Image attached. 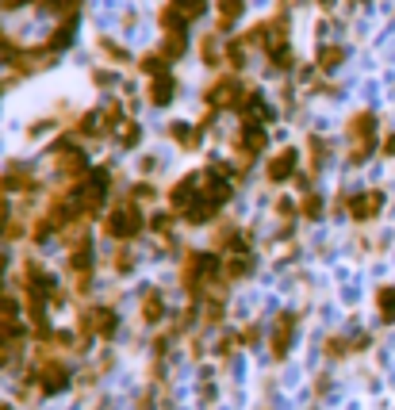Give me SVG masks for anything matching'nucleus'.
I'll use <instances>...</instances> for the list:
<instances>
[{
	"label": "nucleus",
	"mask_w": 395,
	"mask_h": 410,
	"mask_svg": "<svg viewBox=\"0 0 395 410\" xmlns=\"http://www.w3.org/2000/svg\"><path fill=\"white\" fill-rule=\"evenodd\" d=\"M181 284L192 299H204L211 287L222 284V253H215V249H188L181 265Z\"/></svg>",
	"instance_id": "1"
},
{
	"label": "nucleus",
	"mask_w": 395,
	"mask_h": 410,
	"mask_svg": "<svg viewBox=\"0 0 395 410\" xmlns=\"http://www.w3.org/2000/svg\"><path fill=\"white\" fill-rule=\"evenodd\" d=\"M146 226H150V219L139 211V199H131V196L119 199V204L104 215V222H100V230L116 242H134Z\"/></svg>",
	"instance_id": "2"
},
{
	"label": "nucleus",
	"mask_w": 395,
	"mask_h": 410,
	"mask_svg": "<svg viewBox=\"0 0 395 410\" xmlns=\"http://www.w3.org/2000/svg\"><path fill=\"white\" fill-rule=\"evenodd\" d=\"M349 139V165H365L376 154V112H357L346 123Z\"/></svg>",
	"instance_id": "3"
},
{
	"label": "nucleus",
	"mask_w": 395,
	"mask_h": 410,
	"mask_svg": "<svg viewBox=\"0 0 395 410\" xmlns=\"http://www.w3.org/2000/svg\"><path fill=\"white\" fill-rule=\"evenodd\" d=\"M119 330V314L116 307H85L81 319H77V337H81V349H89V341H112Z\"/></svg>",
	"instance_id": "4"
},
{
	"label": "nucleus",
	"mask_w": 395,
	"mask_h": 410,
	"mask_svg": "<svg viewBox=\"0 0 395 410\" xmlns=\"http://www.w3.org/2000/svg\"><path fill=\"white\" fill-rule=\"evenodd\" d=\"M246 84H242L238 73H219L204 92V104L207 112H238V104L246 100Z\"/></svg>",
	"instance_id": "5"
},
{
	"label": "nucleus",
	"mask_w": 395,
	"mask_h": 410,
	"mask_svg": "<svg viewBox=\"0 0 395 410\" xmlns=\"http://www.w3.org/2000/svg\"><path fill=\"white\" fill-rule=\"evenodd\" d=\"M27 384L39 387V395H62L73 384V376H69V368L58 357H42V361H35L31 368H27Z\"/></svg>",
	"instance_id": "6"
},
{
	"label": "nucleus",
	"mask_w": 395,
	"mask_h": 410,
	"mask_svg": "<svg viewBox=\"0 0 395 410\" xmlns=\"http://www.w3.org/2000/svg\"><path fill=\"white\" fill-rule=\"evenodd\" d=\"M50 165H54V172H58L66 184H77V181H85V177L92 172L89 157H85L77 146H69V139H62L58 146L50 150Z\"/></svg>",
	"instance_id": "7"
},
{
	"label": "nucleus",
	"mask_w": 395,
	"mask_h": 410,
	"mask_svg": "<svg viewBox=\"0 0 395 410\" xmlns=\"http://www.w3.org/2000/svg\"><path fill=\"white\" fill-rule=\"evenodd\" d=\"M265 146H269V131H265V123L242 119L238 134H234V154H238V161H242V172H246V165L254 161V157L265 154Z\"/></svg>",
	"instance_id": "8"
},
{
	"label": "nucleus",
	"mask_w": 395,
	"mask_h": 410,
	"mask_svg": "<svg viewBox=\"0 0 395 410\" xmlns=\"http://www.w3.org/2000/svg\"><path fill=\"white\" fill-rule=\"evenodd\" d=\"M296 326H299V314L296 311H280L276 322H272V334H269V349H272V361H284L296 341Z\"/></svg>",
	"instance_id": "9"
},
{
	"label": "nucleus",
	"mask_w": 395,
	"mask_h": 410,
	"mask_svg": "<svg viewBox=\"0 0 395 410\" xmlns=\"http://www.w3.org/2000/svg\"><path fill=\"white\" fill-rule=\"evenodd\" d=\"M204 199V172H188V177H181V181L169 188V207H173L177 215H184L192 204H200Z\"/></svg>",
	"instance_id": "10"
},
{
	"label": "nucleus",
	"mask_w": 395,
	"mask_h": 410,
	"mask_svg": "<svg viewBox=\"0 0 395 410\" xmlns=\"http://www.w3.org/2000/svg\"><path fill=\"white\" fill-rule=\"evenodd\" d=\"M380 211H384V192L380 188H365V192L346 196V215L353 222H372Z\"/></svg>",
	"instance_id": "11"
},
{
	"label": "nucleus",
	"mask_w": 395,
	"mask_h": 410,
	"mask_svg": "<svg viewBox=\"0 0 395 410\" xmlns=\"http://www.w3.org/2000/svg\"><path fill=\"white\" fill-rule=\"evenodd\" d=\"M296 172H299V150H292V146L276 150V154L269 157V165H265V177H269V184H288Z\"/></svg>",
	"instance_id": "12"
},
{
	"label": "nucleus",
	"mask_w": 395,
	"mask_h": 410,
	"mask_svg": "<svg viewBox=\"0 0 395 410\" xmlns=\"http://www.w3.org/2000/svg\"><path fill=\"white\" fill-rule=\"evenodd\" d=\"M66 265L73 276H92V269H96V253H92V238H89V230H81L77 234V242L69 246L66 253Z\"/></svg>",
	"instance_id": "13"
},
{
	"label": "nucleus",
	"mask_w": 395,
	"mask_h": 410,
	"mask_svg": "<svg viewBox=\"0 0 395 410\" xmlns=\"http://www.w3.org/2000/svg\"><path fill=\"white\" fill-rule=\"evenodd\" d=\"M0 188H4V192H19V196H35V192H39V181H35L31 165L8 161V169H4V177H0Z\"/></svg>",
	"instance_id": "14"
},
{
	"label": "nucleus",
	"mask_w": 395,
	"mask_h": 410,
	"mask_svg": "<svg viewBox=\"0 0 395 410\" xmlns=\"http://www.w3.org/2000/svg\"><path fill=\"white\" fill-rule=\"evenodd\" d=\"M165 314H169V307H165L161 287H146V292H142V322H146V326H161Z\"/></svg>",
	"instance_id": "15"
},
{
	"label": "nucleus",
	"mask_w": 395,
	"mask_h": 410,
	"mask_svg": "<svg viewBox=\"0 0 395 410\" xmlns=\"http://www.w3.org/2000/svg\"><path fill=\"white\" fill-rule=\"evenodd\" d=\"M177 96V77L173 73H161V77H150V89H146V100L154 107H165V104H173Z\"/></svg>",
	"instance_id": "16"
},
{
	"label": "nucleus",
	"mask_w": 395,
	"mask_h": 410,
	"mask_svg": "<svg viewBox=\"0 0 395 410\" xmlns=\"http://www.w3.org/2000/svg\"><path fill=\"white\" fill-rule=\"evenodd\" d=\"M242 16H246V0H215V27L219 31H231Z\"/></svg>",
	"instance_id": "17"
},
{
	"label": "nucleus",
	"mask_w": 395,
	"mask_h": 410,
	"mask_svg": "<svg viewBox=\"0 0 395 410\" xmlns=\"http://www.w3.org/2000/svg\"><path fill=\"white\" fill-rule=\"evenodd\" d=\"M249 272H254V249L222 257V280H242V276H249Z\"/></svg>",
	"instance_id": "18"
},
{
	"label": "nucleus",
	"mask_w": 395,
	"mask_h": 410,
	"mask_svg": "<svg viewBox=\"0 0 395 410\" xmlns=\"http://www.w3.org/2000/svg\"><path fill=\"white\" fill-rule=\"evenodd\" d=\"M73 31H77V16H62L58 19V27L50 31V39H46V54H58V50H66L69 42H73Z\"/></svg>",
	"instance_id": "19"
},
{
	"label": "nucleus",
	"mask_w": 395,
	"mask_h": 410,
	"mask_svg": "<svg viewBox=\"0 0 395 410\" xmlns=\"http://www.w3.org/2000/svg\"><path fill=\"white\" fill-rule=\"evenodd\" d=\"M204 131H207L204 123H200V127H192V123H173V127H169V139H173L181 150H196L200 142H204Z\"/></svg>",
	"instance_id": "20"
},
{
	"label": "nucleus",
	"mask_w": 395,
	"mask_h": 410,
	"mask_svg": "<svg viewBox=\"0 0 395 410\" xmlns=\"http://www.w3.org/2000/svg\"><path fill=\"white\" fill-rule=\"evenodd\" d=\"M342 62H346V46H337V42H326V46H319V54H315V66H319L322 73H334Z\"/></svg>",
	"instance_id": "21"
},
{
	"label": "nucleus",
	"mask_w": 395,
	"mask_h": 410,
	"mask_svg": "<svg viewBox=\"0 0 395 410\" xmlns=\"http://www.w3.org/2000/svg\"><path fill=\"white\" fill-rule=\"evenodd\" d=\"M24 234H31V230L24 226V222L16 219V215L4 207V199H0V238H8V242H19Z\"/></svg>",
	"instance_id": "22"
},
{
	"label": "nucleus",
	"mask_w": 395,
	"mask_h": 410,
	"mask_svg": "<svg viewBox=\"0 0 395 410\" xmlns=\"http://www.w3.org/2000/svg\"><path fill=\"white\" fill-rule=\"evenodd\" d=\"M157 24H161L165 35H188V19H184L173 4H165V8L157 12Z\"/></svg>",
	"instance_id": "23"
},
{
	"label": "nucleus",
	"mask_w": 395,
	"mask_h": 410,
	"mask_svg": "<svg viewBox=\"0 0 395 410\" xmlns=\"http://www.w3.org/2000/svg\"><path fill=\"white\" fill-rule=\"evenodd\" d=\"M200 57H204V66H211V69L222 66V57H227V46L219 50V35H204V39H200Z\"/></svg>",
	"instance_id": "24"
},
{
	"label": "nucleus",
	"mask_w": 395,
	"mask_h": 410,
	"mask_svg": "<svg viewBox=\"0 0 395 410\" xmlns=\"http://www.w3.org/2000/svg\"><path fill=\"white\" fill-rule=\"evenodd\" d=\"M19 341H24V326H19V319H12V314H0V349L19 345Z\"/></svg>",
	"instance_id": "25"
},
{
	"label": "nucleus",
	"mask_w": 395,
	"mask_h": 410,
	"mask_svg": "<svg viewBox=\"0 0 395 410\" xmlns=\"http://www.w3.org/2000/svg\"><path fill=\"white\" fill-rule=\"evenodd\" d=\"M139 69L146 77H161V73H169V57H165L161 50H150L146 57H139Z\"/></svg>",
	"instance_id": "26"
},
{
	"label": "nucleus",
	"mask_w": 395,
	"mask_h": 410,
	"mask_svg": "<svg viewBox=\"0 0 395 410\" xmlns=\"http://www.w3.org/2000/svg\"><path fill=\"white\" fill-rule=\"evenodd\" d=\"M157 50H161V54L169 57V62H181V57H184V50H188V35H165V39H161V46H157Z\"/></svg>",
	"instance_id": "27"
},
{
	"label": "nucleus",
	"mask_w": 395,
	"mask_h": 410,
	"mask_svg": "<svg viewBox=\"0 0 395 410\" xmlns=\"http://www.w3.org/2000/svg\"><path fill=\"white\" fill-rule=\"evenodd\" d=\"M376 311H380L384 322H395V287L392 284L376 287Z\"/></svg>",
	"instance_id": "28"
},
{
	"label": "nucleus",
	"mask_w": 395,
	"mask_h": 410,
	"mask_svg": "<svg viewBox=\"0 0 395 410\" xmlns=\"http://www.w3.org/2000/svg\"><path fill=\"white\" fill-rule=\"evenodd\" d=\"M96 50L107 57V62H116V66H127V62H131V54H127L116 39H96Z\"/></svg>",
	"instance_id": "29"
},
{
	"label": "nucleus",
	"mask_w": 395,
	"mask_h": 410,
	"mask_svg": "<svg viewBox=\"0 0 395 410\" xmlns=\"http://www.w3.org/2000/svg\"><path fill=\"white\" fill-rule=\"evenodd\" d=\"M326 154H330V146H326V139H319V134H311V139H307V157H311V169L319 172L322 169V161H326Z\"/></svg>",
	"instance_id": "30"
},
{
	"label": "nucleus",
	"mask_w": 395,
	"mask_h": 410,
	"mask_svg": "<svg viewBox=\"0 0 395 410\" xmlns=\"http://www.w3.org/2000/svg\"><path fill=\"white\" fill-rule=\"evenodd\" d=\"M169 4H173V8L188 19V24H196V19L207 12V0H169Z\"/></svg>",
	"instance_id": "31"
},
{
	"label": "nucleus",
	"mask_w": 395,
	"mask_h": 410,
	"mask_svg": "<svg viewBox=\"0 0 395 410\" xmlns=\"http://www.w3.org/2000/svg\"><path fill=\"white\" fill-rule=\"evenodd\" d=\"M142 142V127L134 123V119H123V123H119V146L123 150H134Z\"/></svg>",
	"instance_id": "32"
},
{
	"label": "nucleus",
	"mask_w": 395,
	"mask_h": 410,
	"mask_svg": "<svg viewBox=\"0 0 395 410\" xmlns=\"http://www.w3.org/2000/svg\"><path fill=\"white\" fill-rule=\"evenodd\" d=\"M299 215H304L307 222L322 219V196L319 192H304V199H299Z\"/></svg>",
	"instance_id": "33"
},
{
	"label": "nucleus",
	"mask_w": 395,
	"mask_h": 410,
	"mask_svg": "<svg viewBox=\"0 0 395 410\" xmlns=\"http://www.w3.org/2000/svg\"><path fill=\"white\" fill-rule=\"evenodd\" d=\"M246 42L242 39H234V42H227V66H231V73H238L242 66H246Z\"/></svg>",
	"instance_id": "34"
},
{
	"label": "nucleus",
	"mask_w": 395,
	"mask_h": 410,
	"mask_svg": "<svg viewBox=\"0 0 395 410\" xmlns=\"http://www.w3.org/2000/svg\"><path fill=\"white\" fill-rule=\"evenodd\" d=\"M349 353H353V341H346V337H326V357H330V361L349 357Z\"/></svg>",
	"instance_id": "35"
},
{
	"label": "nucleus",
	"mask_w": 395,
	"mask_h": 410,
	"mask_svg": "<svg viewBox=\"0 0 395 410\" xmlns=\"http://www.w3.org/2000/svg\"><path fill=\"white\" fill-rule=\"evenodd\" d=\"M150 230H157V234H173V215L169 211H157V215H150Z\"/></svg>",
	"instance_id": "36"
},
{
	"label": "nucleus",
	"mask_w": 395,
	"mask_h": 410,
	"mask_svg": "<svg viewBox=\"0 0 395 410\" xmlns=\"http://www.w3.org/2000/svg\"><path fill=\"white\" fill-rule=\"evenodd\" d=\"M276 219L292 230V219H296V204H292V199H276Z\"/></svg>",
	"instance_id": "37"
},
{
	"label": "nucleus",
	"mask_w": 395,
	"mask_h": 410,
	"mask_svg": "<svg viewBox=\"0 0 395 410\" xmlns=\"http://www.w3.org/2000/svg\"><path fill=\"white\" fill-rule=\"evenodd\" d=\"M234 345H242V337H234V334H222L219 341H215V353H219V357H231V353H234Z\"/></svg>",
	"instance_id": "38"
},
{
	"label": "nucleus",
	"mask_w": 395,
	"mask_h": 410,
	"mask_svg": "<svg viewBox=\"0 0 395 410\" xmlns=\"http://www.w3.org/2000/svg\"><path fill=\"white\" fill-rule=\"evenodd\" d=\"M131 269H134V257H131V249H119V253H116V272H119V276H127Z\"/></svg>",
	"instance_id": "39"
},
{
	"label": "nucleus",
	"mask_w": 395,
	"mask_h": 410,
	"mask_svg": "<svg viewBox=\"0 0 395 410\" xmlns=\"http://www.w3.org/2000/svg\"><path fill=\"white\" fill-rule=\"evenodd\" d=\"M238 337H242V345H249V349H254V345H257V341H261V326H257V322H249V326H246V330H242V334H238Z\"/></svg>",
	"instance_id": "40"
},
{
	"label": "nucleus",
	"mask_w": 395,
	"mask_h": 410,
	"mask_svg": "<svg viewBox=\"0 0 395 410\" xmlns=\"http://www.w3.org/2000/svg\"><path fill=\"white\" fill-rule=\"evenodd\" d=\"M157 192H154V184H134V196L131 199H154Z\"/></svg>",
	"instance_id": "41"
},
{
	"label": "nucleus",
	"mask_w": 395,
	"mask_h": 410,
	"mask_svg": "<svg viewBox=\"0 0 395 410\" xmlns=\"http://www.w3.org/2000/svg\"><path fill=\"white\" fill-rule=\"evenodd\" d=\"M24 4H31V0H0V12H16V8H24Z\"/></svg>",
	"instance_id": "42"
},
{
	"label": "nucleus",
	"mask_w": 395,
	"mask_h": 410,
	"mask_svg": "<svg viewBox=\"0 0 395 410\" xmlns=\"http://www.w3.org/2000/svg\"><path fill=\"white\" fill-rule=\"evenodd\" d=\"M384 154H395V134H387V139H384Z\"/></svg>",
	"instance_id": "43"
},
{
	"label": "nucleus",
	"mask_w": 395,
	"mask_h": 410,
	"mask_svg": "<svg viewBox=\"0 0 395 410\" xmlns=\"http://www.w3.org/2000/svg\"><path fill=\"white\" fill-rule=\"evenodd\" d=\"M4 269H8V257L0 253V276H4Z\"/></svg>",
	"instance_id": "44"
},
{
	"label": "nucleus",
	"mask_w": 395,
	"mask_h": 410,
	"mask_svg": "<svg viewBox=\"0 0 395 410\" xmlns=\"http://www.w3.org/2000/svg\"><path fill=\"white\" fill-rule=\"evenodd\" d=\"M315 4H319V8H334V0H315Z\"/></svg>",
	"instance_id": "45"
},
{
	"label": "nucleus",
	"mask_w": 395,
	"mask_h": 410,
	"mask_svg": "<svg viewBox=\"0 0 395 410\" xmlns=\"http://www.w3.org/2000/svg\"><path fill=\"white\" fill-rule=\"evenodd\" d=\"M4 296H8V292H4V276H0V299H4Z\"/></svg>",
	"instance_id": "46"
},
{
	"label": "nucleus",
	"mask_w": 395,
	"mask_h": 410,
	"mask_svg": "<svg viewBox=\"0 0 395 410\" xmlns=\"http://www.w3.org/2000/svg\"><path fill=\"white\" fill-rule=\"evenodd\" d=\"M0 410H12V407H8V402H0Z\"/></svg>",
	"instance_id": "47"
}]
</instances>
